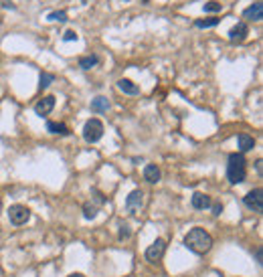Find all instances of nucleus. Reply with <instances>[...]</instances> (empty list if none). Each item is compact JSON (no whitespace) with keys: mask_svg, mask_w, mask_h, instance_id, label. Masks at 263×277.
Wrapping results in <instances>:
<instances>
[{"mask_svg":"<svg viewBox=\"0 0 263 277\" xmlns=\"http://www.w3.org/2000/svg\"><path fill=\"white\" fill-rule=\"evenodd\" d=\"M117 89L127 93V95H140V87L134 81H129V79H119L117 81Z\"/></svg>","mask_w":263,"mask_h":277,"instance_id":"ddd939ff","label":"nucleus"},{"mask_svg":"<svg viewBox=\"0 0 263 277\" xmlns=\"http://www.w3.org/2000/svg\"><path fill=\"white\" fill-rule=\"evenodd\" d=\"M103 131H105L103 123L97 117H91L83 125V140L89 142V144H95V142H99L101 137H103Z\"/></svg>","mask_w":263,"mask_h":277,"instance_id":"7ed1b4c3","label":"nucleus"},{"mask_svg":"<svg viewBox=\"0 0 263 277\" xmlns=\"http://www.w3.org/2000/svg\"><path fill=\"white\" fill-rule=\"evenodd\" d=\"M221 23V19H199L194 21V27L196 29H211V27H217Z\"/></svg>","mask_w":263,"mask_h":277,"instance_id":"6ab92c4d","label":"nucleus"},{"mask_svg":"<svg viewBox=\"0 0 263 277\" xmlns=\"http://www.w3.org/2000/svg\"><path fill=\"white\" fill-rule=\"evenodd\" d=\"M211 209H213V215H215V217H219V215L223 213V204H221V202H211Z\"/></svg>","mask_w":263,"mask_h":277,"instance_id":"393cba45","label":"nucleus"},{"mask_svg":"<svg viewBox=\"0 0 263 277\" xmlns=\"http://www.w3.org/2000/svg\"><path fill=\"white\" fill-rule=\"evenodd\" d=\"M9 219H11L13 225H25L31 219V211L27 206H23V204H13L9 209Z\"/></svg>","mask_w":263,"mask_h":277,"instance_id":"423d86ee","label":"nucleus"},{"mask_svg":"<svg viewBox=\"0 0 263 277\" xmlns=\"http://www.w3.org/2000/svg\"><path fill=\"white\" fill-rule=\"evenodd\" d=\"M47 131L59 133V135H69L71 133V129L65 123H61V121H47Z\"/></svg>","mask_w":263,"mask_h":277,"instance_id":"2eb2a0df","label":"nucleus"},{"mask_svg":"<svg viewBox=\"0 0 263 277\" xmlns=\"http://www.w3.org/2000/svg\"><path fill=\"white\" fill-rule=\"evenodd\" d=\"M53 81H55V75L45 71V73H41V83H39V87H41V89H47V87H49Z\"/></svg>","mask_w":263,"mask_h":277,"instance_id":"aec40b11","label":"nucleus"},{"mask_svg":"<svg viewBox=\"0 0 263 277\" xmlns=\"http://www.w3.org/2000/svg\"><path fill=\"white\" fill-rule=\"evenodd\" d=\"M53 107H55V97L53 95H47V97H43V99H39L37 103H35V111H37V115H49L51 111H53Z\"/></svg>","mask_w":263,"mask_h":277,"instance_id":"9d476101","label":"nucleus"},{"mask_svg":"<svg viewBox=\"0 0 263 277\" xmlns=\"http://www.w3.org/2000/svg\"><path fill=\"white\" fill-rule=\"evenodd\" d=\"M243 202H245L247 209H251V211H255V213H263V190H261V188L249 190V192L245 194Z\"/></svg>","mask_w":263,"mask_h":277,"instance_id":"20e7f679","label":"nucleus"},{"mask_svg":"<svg viewBox=\"0 0 263 277\" xmlns=\"http://www.w3.org/2000/svg\"><path fill=\"white\" fill-rule=\"evenodd\" d=\"M243 19H247V21H253V23H259L261 19H263V3H253L251 7H247L245 11H243Z\"/></svg>","mask_w":263,"mask_h":277,"instance_id":"1a4fd4ad","label":"nucleus"},{"mask_svg":"<svg viewBox=\"0 0 263 277\" xmlns=\"http://www.w3.org/2000/svg\"><path fill=\"white\" fill-rule=\"evenodd\" d=\"M0 211H3V202H0Z\"/></svg>","mask_w":263,"mask_h":277,"instance_id":"cd10ccee","label":"nucleus"},{"mask_svg":"<svg viewBox=\"0 0 263 277\" xmlns=\"http://www.w3.org/2000/svg\"><path fill=\"white\" fill-rule=\"evenodd\" d=\"M129 235H132V233H129V227H127V225H121V227H119V239H129Z\"/></svg>","mask_w":263,"mask_h":277,"instance_id":"b1692460","label":"nucleus"},{"mask_svg":"<svg viewBox=\"0 0 263 277\" xmlns=\"http://www.w3.org/2000/svg\"><path fill=\"white\" fill-rule=\"evenodd\" d=\"M247 35H249L247 23H237V25L229 31V41H231V43H243V41L247 39Z\"/></svg>","mask_w":263,"mask_h":277,"instance_id":"6e6552de","label":"nucleus"},{"mask_svg":"<svg viewBox=\"0 0 263 277\" xmlns=\"http://www.w3.org/2000/svg\"><path fill=\"white\" fill-rule=\"evenodd\" d=\"M211 196L209 194H205V192H194L192 194V206L196 209V211H205V209H211Z\"/></svg>","mask_w":263,"mask_h":277,"instance_id":"9b49d317","label":"nucleus"},{"mask_svg":"<svg viewBox=\"0 0 263 277\" xmlns=\"http://www.w3.org/2000/svg\"><path fill=\"white\" fill-rule=\"evenodd\" d=\"M67 277H85L83 273H71V275H67Z\"/></svg>","mask_w":263,"mask_h":277,"instance_id":"bb28decb","label":"nucleus"},{"mask_svg":"<svg viewBox=\"0 0 263 277\" xmlns=\"http://www.w3.org/2000/svg\"><path fill=\"white\" fill-rule=\"evenodd\" d=\"M237 142H239V152L241 154H245V152L255 148V140H253V135H249V133H239Z\"/></svg>","mask_w":263,"mask_h":277,"instance_id":"f8f14e48","label":"nucleus"},{"mask_svg":"<svg viewBox=\"0 0 263 277\" xmlns=\"http://www.w3.org/2000/svg\"><path fill=\"white\" fill-rule=\"evenodd\" d=\"M247 176V160L241 152H235L229 156V162H227V178L231 184H239L243 182Z\"/></svg>","mask_w":263,"mask_h":277,"instance_id":"f03ea898","label":"nucleus"},{"mask_svg":"<svg viewBox=\"0 0 263 277\" xmlns=\"http://www.w3.org/2000/svg\"><path fill=\"white\" fill-rule=\"evenodd\" d=\"M184 247H186L188 251L196 253V255H205V253H209L211 247H213V237H211L209 231H205V229H201V227H194V229H190V231L186 233V237H184Z\"/></svg>","mask_w":263,"mask_h":277,"instance_id":"f257e3e1","label":"nucleus"},{"mask_svg":"<svg viewBox=\"0 0 263 277\" xmlns=\"http://www.w3.org/2000/svg\"><path fill=\"white\" fill-rule=\"evenodd\" d=\"M164 253H166V241H164V239H156V241L146 249V259L152 261V263H156V261L162 259Z\"/></svg>","mask_w":263,"mask_h":277,"instance_id":"0eeeda50","label":"nucleus"},{"mask_svg":"<svg viewBox=\"0 0 263 277\" xmlns=\"http://www.w3.org/2000/svg\"><path fill=\"white\" fill-rule=\"evenodd\" d=\"M142 206H144V192L140 188L132 190L127 194V198H125V211L132 213V215H136V213H140Z\"/></svg>","mask_w":263,"mask_h":277,"instance_id":"39448f33","label":"nucleus"},{"mask_svg":"<svg viewBox=\"0 0 263 277\" xmlns=\"http://www.w3.org/2000/svg\"><path fill=\"white\" fill-rule=\"evenodd\" d=\"M97 63H99V57H97V55H85V57L79 59V67L85 69V71H87V69H93Z\"/></svg>","mask_w":263,"mask_h":277,"instance_id":"f3484780","label":"nucleus"},{"mask_svg":"<svg viewBox=\"0 0 263 277\" xmlns=\"http://www.w3.org/2000/svg\"><path fill=\"white\" fill-rule=\"evenodd\" d=\"M255 257H257V263L261 265V263H263V255H261V247H257V251H255Z\"/></svg>","mask_w":263,"mask_h":277,"instance_id":"a878e982","label":"nucleus"},{"mask_svg":"<svg viewBox=\"0 0 263 277\" xmlns=\"http://www.w3.org/2000/svg\"><path fill=\"white\" fill-rule=\"evenodd\" d=\"M99 206H101V204H97V202H87V204L83 206V217H85V219H95Z\"/></svg>","mask_w":263,"mask_h":277,"instance_id":"a211bd4d","label":"nucleus"},{"mask_svg":"<svg viewBox=\"0 0 263 277\" xmlns=\"http://www.w3.org/2000/svg\"><path fill=\"white\" fill-rule=\"evenodd\" d=\"M63 41H65V43L77 41V33H75V31H65V35H63Z\"/></svg>","mask_w":263,"mask_h":277,"instance_id":"5701e85b","label":"nucleus"},{"mask_svg":"<svg viewBox=\"0 0 263 277\" xmlns=\"http://www.w3.org/2000/svg\"><path fill=\"white\" fill-rule=\"evenodd\" d=\"M49 21H57V23H65L67 21V13L65 11H55L49 15Z\"/></svg>","mask_w":263,"mask_h":277,"instance_id":"4be33fe9","label":"nucleus"},{"mask_svg":"<svg viewBox=\"0 0 263 277\" xmlns=\"http://www.w3.org/2000/svg\"><path fill=\"white\" fill-rule=\"evenodd\" d=\"M107 107H109V101L105 97H95L91 101V111L93 113H103V111H107Z\"/></svg>","mask_w":263,"mask_h":277,"instance_id":"dca6fc26","label":"nucleus"},{"mask_svg":"<svg viewBox=\"0 0 263 277\" xmlns=\"http://www.w3.org/2000/svg\"><path fill=\"white\" fill-rule=\"evenodd\" d=\"M160 168L156 166V164H148L146 168H144V178L150 182V184H156V182H160Z\"/></svg>","mask_w":263,"mask_h":277,"instance_id":"4468645a","label":"nucleus"},{"mask_svg":"<svg viewBox=\"0 0 263 277\" xmlns=\"http://www.w3.org/2000/svg\"><path fill=\"white\" fill-rule=\"evenodd\" d=\"M223 11V5L217 3V0H211V3L205 5V13H221Z\"/></svg>","mask_w":263,"mask_h":277,"instance_id":"412c9836","label":"nucleus"}]
</instances>
